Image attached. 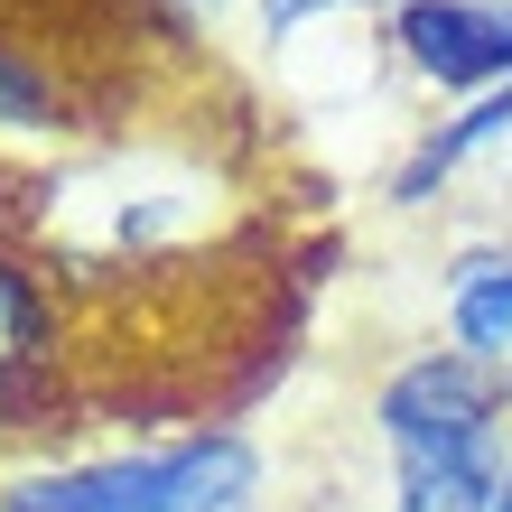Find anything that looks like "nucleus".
<instances>
[{
  "mask_svg": "<svg viewBox=\"0 0 512 512\" xmlns=\"http://www.w3.org/2000/svg\"><path fill=\"white\" fill-rule=\"evenodd\" d=\"M503 410L512 391L485 364H466L457 345L410 354L373 401L382 447H391V512H494V485L512 466Z\"/></svg>",
  "mask_w": 512,
  "mask_h": 512,
  "instance_id": "obj_1",
  "label": "nucleus"
},
{
  "mask_svg": "<svg viewBox=\"0 0 512 512\" xmlns=\"http://www.w3.org/2000/svg\"><path fill=\"white\" fill-rule=\"evenodd\" d=\"M261 494V447L233 429H196L168 447H122L0 485V512H243Z\"/></svg>",
  "mask_w": 512,
  "mask_h": 512,
  "instance_id": "obj_2",
  "label": "nucleus"
},
{
  "mask_svg": "<svg viewBox=\"0 0 512 512\" xmlns=\"http://www.w3.org/2000/svg\"><path fill=\"white\" fill-rule=\"evenodd\" d=\"M391 47L438 94H503L512 84V0H391Z\"/></svg>",
  "mask_w": 512,
  "mask_h": 512,
  "instance_id": "obj_3",
  "label": "nucleus"
},
{
  "mask_svg": "<svg viewBox=\"0 0 512 512\" xmlns=\"http://www.w3.org/2000/svg\"><path fill=\"white\" fill-rule=\"evenodd\" d=\"M447 336H457L466 364H485L512 391V252L475 243L447 261Z\"/></svg>",
  "mask_w": 512,
  "mask_h": 512,
  "instance_id": "obj_4",
  "label": "nucleus"
},
{
  "mask_svg": "<svg viewBox=\"0 0 512 512\" xmlns=\"http://www.w3.org/2000/svg\"><path fill=\"white\" fill-rule=\"evenodd\" d=\"M503 140H512V84H503V94H475L466 112H447V122H429V140H419L410 159H401V177H391V196L429 205L466 159H485V149H503Z\"/></svg>",
  "mask_w": 512,
  "mask_h": 512,
  "instance_id": "obj_5",
  "label": "nucleus"
},
{
  "mask_svg": "<svg viewBox=\"0 0 512 512\" xmlns=\"http://www.w3.org/2000/svg\"><path fill=\"white\" fill-rule=\"evenodd\" d=\"M47 354V298L19 261H0V401L28 382V364Z\"/></svg>",
  "mask_w": 512,
  "mask_h": 512,
  "instance_id": "obj_6",
  "label": "nucleus"
},
{
  "mask_svg": "<svg viewBox=\"0 0 512 512\" xmlns=\"http://www.w3.org/2000/svg\"><path fill=\"white\" fill-rule=\"evenodd\" d=\"M47 75L38 66H19V56H0V122H10V131H28V122H47Z\"/></svg>",
  "mask_w": 512,
  "mask_h": 512,
  "instance_id": "obj_7",
  "label": "nucleus"
},
{
  "mask_svg": "<svg viewBox=\"0 0 512 512\" xmlns=\"http://www.w3.org/2000/svg\"><path fill=\"white\" fill-rule=\"evenodd\" d=\"M317 10H364V0H261V28H270V38H289V28L317 19Z\"/></svg>",
  "mask_w": 512,
  "mask_h": 512,
  "instance_id": "obj_8",
  "label": "nucleus"
},
{
  "mask_svg": "<svg viewBox=\"0 0 512 512\" xmlns=\"http://www.w3.org/2000/svg\"><path fill=\"white\" fill-rule=\"evenodd\" d=\"M494 512H512V466H503V485H494Z\"/></svg>",
  "mask_w": 512,
  "mask_h": 512,
  "instance_id": "obj_9",
  "label": "nucleus"
},
{
  "mask_svg": "<svg viewBox=\"0 0 512 512\" xmlns=\"http://www.w3.org/2000/svg\"><path fill=\"white\" fill-rule=\"evenodd\" d=\"M177 10H205V19H215V10H224V0H177Z\"/></svg>",
  "mask_w": 512,
  "mask_h": 512,
  "instance_id": "obj_10",
  "label": "nucleus"
}]
</instances>
